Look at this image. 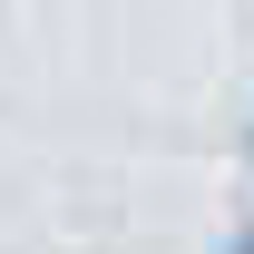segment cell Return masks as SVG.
Instances as JSON below:
<instances>
[{
  "label": "cell",
  "mask_w": 254,
  "mask_h": 254,
  "mask_svg": "<svg viewBox=\"0 0 254 254\" xmlns=\"http://www.w3.org/2000/svg\"><path fill=\"white\" fill-rule=\"evenodd\" d=\"M235 254H254V235H245V245H235Z\"/></svg>",
  "instance_id": "cell-1"
}]
</instances>
